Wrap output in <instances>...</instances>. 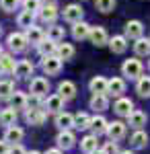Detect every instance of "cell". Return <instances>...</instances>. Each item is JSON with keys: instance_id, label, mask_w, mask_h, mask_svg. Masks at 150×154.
<instances>
[{"instance_id": "obj_36", "label": "cell", "mask_w": 150, "mask_h": 154, "mask_svg": "<svg viewBox=\"0 0 150 154\" xmlns=\"http://www.w3.org/2000/svg\"><path fill=\"white\" fill-rule=\"evenodd\" d=\"M11 107H14L17 111L27 109V97H25V93H17L14 91V95L11 97Z\"/></svg>"}, {"instance_id": "obj_3", "label": "cell", "mask_w": 150, "mask_h": 154, "mask_svg": "<svg viewBox=\"0 0 150 154\" xmlns=\"http://www.w3.org/2000/svg\"><path fill=\"white\" fill-rule=\"evenodd\" d=\"M27 45H29V39L25 33H11L8 35V48L12 51H25Z\"/></svg>"}, {"instance_id": "obj_11", "label": "cell", "mask_w": 150, "mask_h": 154, "mask_svg": "<svg viewBox=\"0 0 150 154\" xmlns=\"http://www.w3.org/2000/svg\"><path fill=\"white\" fill-rule=\"evenodd\" d=\"M23 138H25V131H23V128H19V125H8L6 131H4V140L8 144H21Z\"/></svg>"}, {"instance_id": "obj_7", "label": "cell", "mask_w": 150, "mask_h": 154, "mask_svg": "<svg viewBox=\"0 0 150 154\" xmlns=\"http://www.w3.org/2000/svg\"><path fill=\"white\" fill-rule=\"evenodd\" d=\"M64 103H66V101L60 95H49L45 101H43V109H45L47 113H60V111L64 109Z\"/></svg>"}, {"instance_id": "obj_29", "label": "cell", "mask_w": 150, "mask_h": 154, "mask_svg": "<svg viewBox=\"0 0 150 154\" xmlns=\"http://www.w3.org/2000/svg\"><path fill=\"white\" fill-rule=\"evenodd\" d=\"M136 93L140 97H150V76H140L138 82H136Z\"/></svg>"}, {"instance_id": "obj_39", "label": "cell", "mask_w": 150, "mask_h": 154, "mask_svg": "<svg viewBox=\"0 0 150 154\" xmlns=\"http://www.w3.org/2000/svg\"><path fill=\"white\" fill-rule=\"evenodd\" d=\"M95 6H97V11H101V12H111L115 8V0H97Z\"/></svg>"}, {"instance_id": "obj_9", "label": "cell", "mask_w": 150, "mask_h": 154, "mask_svg": "<svg viewBox=\"0 0 150 154\" xmlns=\"http://www.w3.org/2000/svg\"><path fill=\"white\" fill-rule=\"evenodd\" d=\"M82 14H84V11H82L80 4H68L64 8V19L68 23H78V21H82Z\"/></svg>"}, {"instance_id": "obj_47", "label": "cell", "mask_w": 150, "mask_h": 154, "mask_svg": "<svg viewBox=\"0 0 150 154\" xmlns=\"http://www.w3.org/2000/svg\"><path fill=\"white\" fill-rule=\"evenodd\" d=\"M119 154H136L134 150H123V152H119Z\"/></svg>"}, {"instance_id": "obj_25", "label": "cell", "mask_w": 150, "mask_h": 154, "mask_svg": "<svg viewBox=\"0 0 150 154\" xmlns=\"http://www.w3.org/2000/svg\"><path fill=\"white\" fill-rule=\"evenodd\" d=\"M109 48H111V51H113V54H123V51L127 49V37L115 35L111 41H109Z\"/></svg>"}, {"instance_id": "obj_48", "label": "cell", "mask_w": 150, "mask_h": 154, "mask_svg": "<svg viewBox=\"0 0 150 154\" xmlns=\"http://www.w3.org/2000/svg\"><path fill=\"white\" fill-rule=\"evenodd\" d=\"M91 154H105L103 150H95V152H91Z\"/></svg>"}, {"instance_id": "obj_37", "label": "cell", "mask_w": 150, "mask_h": 154, "mask_svg": "<svg viewBox=\"0 0 150 154\" xmlns=\"http://www.w3.org/2000/svg\"><path fill=\"white\" fill-rule=\"evenodd\" d=\"M74 128L76 130H89L91 128V117L86 113H76L74 115Z\"/></svg>"}, {"instance_id": "obj_6", "label": "cell", "mask_w": 150, "mask_h": 154, "mask_svg": "<svg viewBox=\"0 0 150 154\" xmlns=\"http://www.w3.org/2000/svg\"><path fill=\"white\" fill-rule=\"evenodd\" d=\"M107 136H109V140L119 142V140L126 136V123H123V121H111V123L107 125Z\"/></svg>"}, {"instance_id": "obj_12", "label": "cell", "mask_w": 150, "mask_h": 154, "mask_svg": "<svg viewBox=\"0 0 150 154\" xmlns=\"http://www.w3.org/2000/svg\"><path fill=\"white\" fill-rule=\"evenodd\" d=\"M126 93V80L123 78H111L109 80V84H107V95H111V97H121Z\"/></svg>"}, {"instance_id": "obj_46", "label": "cell", "mask_w": 150, "mask_h": 154, "mask_svg": "<svg viewBox=\"0 0 150 154\" xmlns=\"http://www.w3.org/2000/svg\"><path fill=\"white\" fill-rule=\"evenodd\" d=\"M43 154H64V152H62V148H49V150H45Z\"/></svg>"}, {"instance_id": "obj_24", "label": "cell", "mask_w": 150, "mask_h": 154, "mask_svg": "<svg viewBox=\"0 0 150 154\" xmlns=\"http://www.w3.org/2000/svg\"><path fill=\"white\" fill-rule=\"evenodd\" d=\"M80 150L84 154H91L95 150H99V144H97V136L95 134H91V136H86V138L80 140Z\"/></svg>"}, {"instance_id": "obj_28", "label": "cell", "mask_w": 150, "mask_h": 154, "mask_svg": "<svg viewBox=\"0 0 150 154\" xmlns=\"http://www.w3.org/2000/svg\"><path fill=\"white\" fill-rule=\"evenodd\" d=\"M130 142H132L134 148H146V146H148V136H146V131L136 130V131H134V136L130 138Z\"/></svg>"}, {"instance_id": "obj_27", "label": "cell", "mask_w": 150, "mask_h": 154, "mask_svg": "<svg viewBox=\"0 0 150 154\" xmlns=\"http://www.w3.org/2000/svg\"><path fill=\"white\" fill-rule=\"evenodd\" d=\"M14 68H17V64H14L12 56L2 54V56H0V72H2V74H14Z\"/></svg>"}, {"instance_id": "obj_30", "label": "cell", "mask_w": 150, "mask_h": 154, "mask_svg": "<svg viewBox=\"0 0 150 154\" xmlns=\"http://www.w3.org/2000/svg\"><path fill=\"white\" fill-rule=\"evenodd\" d=\"M12 95H14V82H11V80H0V99L2 101H11Z\"/></svg>"}, {"instance_id": "obj_33", "label": "cell", "mask_w": 150, "mask_h": 154, "mask_svg": "<svg viewBox=\"0 0 150 154\" xmlns=\"http://www.w3.org/2000/svg\"><path fill=\"white\" fill-rule=\"evenodd\" d=\"M107 107H109L107 95H92V99H91V109H95V111H105Z\"/></svg>"}, {"instance_id": "obj_21", "label": "cell", "mask_w": 150, "mask_h": 154, "mask_svg": "<svg viewBox=\"0 0 150 154\" xmlns=\"http://www.w3.org/2000/svg\"><path fill=\"white\" fill-rule=\"evenodd\" d=\"M31 74H33V64H31L29 60H21V62H17L14 76H19V78H29Z\"/></svg>"}, {"instance_id": "obj_23", "label": "cell", "mask_w": 150, "mask_h": 154, "mask_svg": "<svg viewBox=\"0 0 150 154\" xmlns=\"http://www.w3.org/2000/svg\"><path fill=\"white\" fill-rule=\"evenodd\" d=\"M37 51H39L43 58H47V56H54V54L58 51V43H56V41H52V39H43V41L37 45Z\"/></svg>"}, {"instance_id": "obj_22", "label": "cell", "mask_w": 150, "mask_h": 154, "mask_svg": "<svg viewBox=\"0 0 150 154\" xmlns=\"http://www.w3.org/2000/svg\"><path fill=\"white\" fill-rule=\"evenodd\" d=\"M56 17H58V8L54 6V4H47V6H41V11H39V19L43 21V23L52 25L56 21Z\"/></svg>"}, {"instance_id": "obj_50", "label": "cell", "mask_w": 150, "mask_h": 154, "mask_svg": "<svg viewBox=\"0 0 150 154\" xmlns=\"http://www.w3.org/2000/svg\"><path fill=\"white\" fill-rule=\"evenodd\" d=\"M0 56H2V49H0Z\"/></svg>"}, {"instance_id": "obj_32", "label": "cell", "mask_w": 150, "mask_h": 154, "mask_svg": "<svg viewBox=\"0 0 150 154\" xmlns=\"http://www.w3.org/2000/svg\"><path fill=\"white\" fill-rule=\"evenodd\" d=\"M134 51H136L138 56H150V39L138 37L136 43H134Z\"/></svg>"}, {"instance_id": "obj_13", "label": "cell", "mask_w": 150, "mask_h": 154, "mask_svg": "<svg viewBox=\"0 0 150 154\" xmlns=\"http://www.w3.org/2000/svg\"><path fill=\"white\" fill-rule=\"evenodd\" d=\"M58 95L64 99V101H70V99H74L76 97V84L70 82V80H62L58 84Z\"/></svg>"}, {"instance_id": "obj_14", "label": "cell", "mask_w": 150, "mask_h": 154, "mask_svg": "<svg viewBox=\"0 0 150 154\" xmlns=\"http://www.w3.org/2000/svg\"><path fill=\"white\" fill-rule=\"evenodd\" d=\"M92 45H97V48H101L105 45L109 39H107V31H105L103 27H91V35H89Z\"/></svg>"}, {"instance_id": "obj_41", "label": "cell", "mask_w": 150, "mask_h": 154, "mask_svg": "<svg viewBox=\"0 0 150 154\" xmlns=\"http://www.w3.org/2000/svg\"><path fill=\"white\" fill-rule=\"evenodd\" d=\"M23 6H25V11L39 12L41 11V0H23Z\"/></svg>"}, {"instance_id": "obj_20", "label": "cell", "mask_w": 150, "mask_h": 154, "mask_svg": "<svg viewBox=\"0 0 150 154\" xmlns=\"http://www.w3.org/2000/svg\"><path fill=\"white\" fill-rule=\"evenodd\" d=\"M91 35V25H86L84 21H78V23H74L72 27V37L74 39H86V37Z\"/></svg>"}, {"instance_id": "obj_16", "label": "cell", "mask_w": 150, "mask_h": 154, "mask_svg": "<svg viewBox=\"0 0 150 154\" xmlns=\"http://www.w3.org/2000/svg\"><path fill=\"white\" fill-rule=\"evenodd\" d=\"M146 113L144 111H138V109H134L130 115H127V125H132V128H136V130H142L144 125H146Z\"/></svg>"}, {"instance_id": "obj_31", "label": "cell", "mask_w": 150, "mask_h": 154, "mask_svg": "<svg viewBox=\"0 0 150 154\" xmlns=\"http://www.w3.org/2000/svg\"><path fill=\"white\" fill-rule=\"evenodd\" d=\"M25 35H27V39H29V43H35V45H39V43L45 39L43 31H41V29H37V27H29Z\"/></svg>"}, {"instance_id": "obj_40", "label": "cell", "mask_w": 150, "mask_h": 154, "mask_svg": "<svg viewBox=\"0 0 150 154\" xmlns=\"http://www.w3.org/2000/svg\"><path fill=\"white\" fill-rule=\"evenodd\" d=\"M39 107H43V103H41V97H39V95L27 97V109H39ZM27 109H25V111H27Z\"/></svg>"}, {"instance_id": "obj_26", "label": "cell", "mask_w": 150, "mask_h": 154, "mask_svg": "<svg viewBox=\"0 0 150 154\" xmlns=\"http://www.w3.org/2000/svg\"><path fill=\"white\" fill-rule=\"evenodd\" d=\"M142 31H144V27H142L140 21H130V23L126 25V37H130V39L142 37Z\"/></svg>"}, {"instance_id": "obj_44", "label": "cell", "mask_w": 150, "mask_h": 154, "mask_svg": "<svg viewBox=\"0 0 150 154\" xmlns=\"http://www.w3.org/2000/svg\"><path fill=\"white\" fill-rule=\"evenodd\" d=\"M8 154H27V150H25L21 144H11V150H8Z\"/></svg>"}, {"instance_id": "obj_8", "label": "cell", "mask_w": 150, "mask_h": 154, "mask_svg": "<svg viewBox=\"0 0 150 154\" xmlns=\"http://www.w3.org/2000/svg\"><path fill=\"white\" fill-rule=\"evenodd\" d=\"M56 142H58V148H62V150H70V148H74L76 138H74V134H72L70 130H60Z\"/></svg>"}, {"instance_id": "obj_4", "label": "cell", "mask_w": 150, "mask_h": 154, "mask_svg": "<svg viewBox=\"0 0 150 154\" xmlns=\"http://www.w3.org/2000/svg\"><path fill=\"white\" fill-rule=\"evenodd\" d=\"M29 88H31V95H39V97H45L47 91H49V80L43 78V76H35L31 84H29Z\"/></svg>"}, {"instance_id": "obj_17", "label": "cell", "mask_w": 150, "mask_h": 154, "mask_svg": "<svg viewBox=\"0 0 150 154\" xmlns=\"http://www.w3.org/2000/svg\"><path fill=\"white\" fill-rule=\"evenodd\" d=\"M107 119L103 117V115H97V117H91V128L89 130H92V134L99 138V136H103V134H107Z\"/></svg>"}, {"instance_id": "obj_19", "label": "cell", "mask_w": 150, "mask_h": 154, "mask_svg": "<svg viewBox=\"0 0 150 154\" xmlns=\"http://www.w3.org/2000/svg\"><path fill=\"white\" fill-rule=\"evenodd\" d=\"M17 117H19V113H17V109L14 107H8V109H2L0 111V125H14L17 123Z\"/></svg>"}, {"instance_id": "obj_2", "label": "cell", "mask_w": 150, "mask_h": 154, "mask_svg": "<svg viewBox=\"0 0 150 154\" xmlns=\"http://www.w3.org/2000/svg\"><path fill=\"white\" fill-rule=\"evenodd\" d=\"M121 72H123V76L127 78H140L142 76V62L136 58H130L123 62V66H121Z\"/></svg>"}, {"instance_id": "obj_10", "label": "cell", "mask_w": 150, "mask_h": 154, "mask_svg": "<svg viewBox=\"0 0 150 154\" xmlns=\"http://www.w3.org/2000/svg\"><path fill=\"white\" fill-rule=\"evenodd\" d=\"M113 111H115L117 115H121V117H127V115L134 111V103H132L130 99H123V97H119L115 103H113Z\"/></svg>"}, {"instance_id": "obj_15", "label": "cell", "mask_w": 150, "mask_h": 154, "mask_svg": "<svg viewBox=\"0 0 150 154\" xmlns=\"http://www.w3.org/2000/svg\"><path fill=\"white\" fill-rule=\"evenodd\" d=\"M107 84H109L107 78L95 76V78H91V82H89V88H91L92 95H107Z\"/></svg>"}, {"instance_id": "obj_45", "label": "cell", "mask_w": 150, "mask_h": 154, "mask_svg": "<svg viewBox=\"0 0 150 154\" xmlns=\"http://www.w3.org/2000/svg\"><path fill=\"white\" fill-rule=\"evenodd\" d=\"M8 150H11V144L2 138V140H0V154H8Z\"/></svg>"}, {"instance_id": "obj_5", "label": "cell", "mask_w": 150, "mask_h": 154, "mask_svg": "<svg viewBox=\"0 0 150 154\" xmlns=\"http://www.w3.org/2000/svg\"><path fill=\"white\" fill-rule=\"evenodd\" d=\"M41 68H43V72H45L47 76L58 74V72L62 70V60H60L58 56H47V58H43V62H41Z\"/></svg>"}, {"instance_id": "obj_18", "label": "cell", "mask_w": 150, "mask_h": 154, "mask_svg": "<svg viewBox=\"0 0 150 154\" xmlns=\"http://www.w3.org/2000/svg\"><path fill=\"white\" fill-rule=\"evenodd\" d=\"M56 125H58L60 130H70V128H74V115H72V113H66V111L56 113Z\"/></svg>"}, {"instance_id": "obj_34", "label": "cell", "mask_w": 150, "mask_h": 154, "mask_svg": "<svg viewBox=\"0 0 150 154\" xmlns=\"http://www.w3.org/2000/svg\"><path fill=\"white\" fill-rule=\"evenodd\" d=\"M33 21H35V12H31V11H23L19 17H17V23H19V27H25V29L33 27Z\"/></svg>"}, {"instance_id": "obj_1", "label": "cell", "mask_w": 150, "mask_h": 154, "mask_svg": "<svg viewBox=\"0 0 150 154\" xmlns=\"http://www.w3.org/2000/svg\"><path fill=\"white\" fill-rule=\"evenodd\" d=\"M45 119H47V111L43 107H39V109H27L25 111V121L29 125H43Z\"/></svg>"}, {"instance_id": "obj_43", "label": "cell", "mask_w": 150, "mask_h": 154, "mask_svg": "<svg viewBox=\"0 0 150 154\" xmlns=\"http://www.w3.org/2000/svg\"><path fill=\"white\" fill-rule=\"evenodd\" d=\"M103 152H105V154H119L117 142H113V140H111V142H107V144L103 146Z\"/></svg>"}, {"instance_id": "obj_49", "label": "cell", "mask_w": 150, "mask_h": 154, "mask_svg": "<svg viewBox=\"0 0 150 154\" xmlns=\"http://www.w3.org/2000/svg\"><path fill=\"white\" fill-rule=\"evenodd\" d=\"M27 154H41V152H37V150H31V152H27Z\"/></svg>"}, {"instance_id": "obj_42", "label": "cell", "mask_w": 150, "mask_h": 154, "mask_svg": "<svg viewBox=\"0 0 150 154\" xmlns=\"http://www.w3.org/2000/svg\"><path fill=\"white\" fill-rule=\"evenodd\" d=\"M17 4H19V0H0V8L6 12H12L17 8Z\"/></svg>"}, {"instance_id": "obj_35", "label": "cell", "mask_w": 150, "mask_h": 154, "mask_svg": "<svg viewBox=\"0 0 150 154\" xmlns=\"http://www.w3.org/2000/svg\"><path fill=\"white\" fill-rule=\"evenodd\" d=\"M64 37H66V31H64V27H58V25H52L49 27V31H47V39H52V41H64Z\"/></svg>"}, {"instance_id": "obj_51", "label": "cell", "mask_w": 150, "mask_h": 154, "mask_svg": "<svg viewBox=\"0 0 150 154\" xmlns=\"http://www.w3.org/2000/svg\"><path fill=\"white\" fill-rule=\"evenodd\" d=\"M0 33H2V27H0Z\"/></svg>"}, {"instance_id": "obj_38", "label": "cell", "mask_w": 150, "mask_h": 154, "mask_svg": "<svg viewBox=\"0 0 150 154\" xmlns=\"http://www.w3.org/2000/svg\"><path fill=\"white\" fill-rule=\"evenodd\" d=\"M56 56H58L60 60H70L72 56H74V48L70 45V43H60L58 45V51H56Z\"/></svg>"}]
</instances>
